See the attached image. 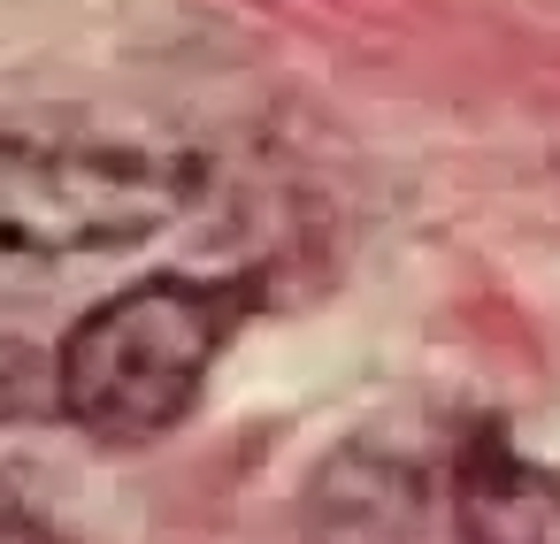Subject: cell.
Here are the masks:
<instances>
[{
	"label": "cell",
	"instance_id": "cell-3",
	"mask_svg": "<svg viewBox=\"0 0 560 544\" xmlns=\"http://www.w3.org/2000/svg\"><path fill=\"white\" fill-rule=\"evenodd\" d=\"M453 521L468 544H560V483L506 437H476L453 468Z\"/></svg>",
	"mask_w": 560,
	"mask_h": 544
},
{
	"label": "cell",
	"instance_id": "cell-2",
	"mask_svg": "<svg viewBox=\"0 0 560 544\" xmlns=\"http://www.w3.org/2000/svg\"><path fill=\"white\" fill-rule=\"evenodd\" d=\"M238 315H246V284L139 276L62 338L47 391L85 437L154 445L200 406L208 368L223 360Z\"/></svg>",
	"mask_w": 560,
	"mask_h": 544
},
{
	"label": "cell",
	"instance_id": "cell-1",
	"mask_svg": "<svg viewBox=\"0 0 560 544\" xmlns=\"http://www.w3.org/2000/svg\"><path fill=\"white\" fill-rule=\"evenodd\" d=\"M200 192L170 146L93 131H0V292H47L162 238Z\"/></svg>",
	"mask_w": 560,
	"mask_h": 544
},
{
	"label": "cell",
	"instance_id": "cell-4",
	"mask_svg": "<svg viewBox=\"0 0 560 544\" xmlns=\"http://www.w3.org/2000/svg\"><path fill=\"white\" fill-rule=\"evenodd\" d=\"M0 544H55V529H47V513L24 498V483H9L0 475Z\"/></svg>",
	"mask_w": 560,
	"mask_h": 544
}]
</instances>
